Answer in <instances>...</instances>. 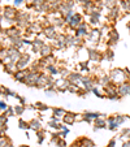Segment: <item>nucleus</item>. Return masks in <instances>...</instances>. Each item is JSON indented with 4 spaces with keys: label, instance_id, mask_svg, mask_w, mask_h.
Returning a JSON list of instances; mask_svg holds the SVG:
<instances>
[{
    "label": "nucleus",
    "instance_id": "f257e3e1",
    "mask_svg": "<svg viewBox=\"0 0 130 147\" xmlns=\"http://www.w3.org/2000/svg\"><path fill=\"white\" fill-rule=\"evenodd\" d=\"M129 70L127 69H121V68H115L112 69L111 72L108 73L109 78H111V82L115 83V85H121V83L126 82L127 81V77H129Z\"/></svg>",
    "mask_w": 130,
    "mask_h": 147
},
{
    "label": "nucleus",
    "instance_id": "f03ea898",
    "mask_svg": "<svg viewBox=\"0 0 130 147\" xmlns=\"http://www.w3.org/2000/svg\"><path fill=\"white\" fill-rule=\"evenodd\" d=\"M42 72H34V70H30L29 69V73L25 78V85L29 87H36V83H38V80H39V76H40Z\"/></svg>",
    "mask_w": 130,
    "mask_h": 147
},
{
    "label": "nucleus",
    "instance_id": "7ed1b4c3",
    "mask_svg": "<svg viewBox=\"0 0 130 147\" xmlns=\"http://www.w3.org/2000/svg\"><path fill=\"white\" fill-rule=\"evenodd\" d=\"M31 61V55L29 52H22V55H21V57H20V60L17 61V67H18V69H28L29 64H30Z\"/></svg>",
    "mask_w": 130,
    "mask_h": 147
},
{
    "label": "nucleus",
    "instance_id": "20e7f679",
    "mask_svg": "<svg viewBox=\"0 0 130 147\" xmlns=\"http://www.w3.org/2000/svg\"><path fill=\"white\" fill-rule=\"evenodd\" d=\"M90 30L91 29H89V24L87 22H82L79 26H78L77 29H75V33H74V35L75 36H78V38H87V35H89V33H90Z\"/></svg>",
    "mask_w": 130,
    "mask_h": 147
},
{
    "label": "nucleus",
    "instance_id": "39448f33",
    "mask_svg": "<svg viewBox=\"0 0 130 147\" xmlns=\"http://www.w3.org/2000/svg\"><path fill=\"white\" fill-rule=\"evenodd\" d=\"M43 35H44L47 39H50V40H56V38H57L59 33L56 31V28H55V26L47 25L46 28H43Z\"/></svg>",
    "mask_w": 130,
    "mask_h": 147
},
{
    "label": "nucleus",
    "instance_id": "423d86ee",
    "mask_svg": "<svg viewBox=\"0 0 130 147\" xmlns=\"http://www.w3.org/2000/svg\"><path fill=\"white\" fill-rule=\"evenodd\" d=\"M82 20H83L82 14H81V13H77V12H75V13H74V16H73L72 18H70L69 21H68V22H67V25L69 26L70 29H73V30H75V29H77L78 26H79L83 22Z\"/></svg>",
    "mask_w": 130,
    "mask_h": 147
},
{
    "label": "nucleus",
    "instance_id": "0eeeda50",
    "mask_svg": "<svg viewBox=\"0 0 130 147\" xmlns=\"http://www.w3.org/2000/svg\"><path fill=\"white\" fill-rule=\"evenodd\" d=\"M17 14H18V11H17L14 7H9V5H7V7H4L3 8V17L4 18H7V20H16V17H17Z\"/></svg>",
    "mask_w": 130,
    "mask_h": 147
},
{
    "label": "nucleus",
    "instance_id": "6e6552de",
    "mask_svg": "<svg viewBox=\"0 0 130 147\" xmlns=\"http://www.w3.org/2000/svg\"><path fill=\"white\" fill-rule=\"evenodd\" d=\"M87 39H89L91 43H94V45H98L100 42V39H102V33H100V30L96 28H92L91 30H90L89 35H87Z\"/></svg>",
    "mask_w": 130,
    "mask_h": 147
},
{
    "label": "nucleus",
    "instance_id": "1a4fd4ad",
    "mask_svg": "<svg viewBox=\"0 0 130 147\" xmlns=\"http://www.w3.org/2000/svg\"><path fill=\"white\" fill-rule=\"evenodd\" d=\"M87 52H89V59L90 61H94V63H100L103 60V53L99 51L94 50V48H87Z\"/></svg>",
    "mask_w": 130,
    "mask_h": 147
},
{
    "label": "nucleus",
    "instance_id": "9d476101",
    "mask_svg": "<svg viewBox=\"0 0 130 147\" xmlns=\"http://www.w3.org/2000/svg\"><path fill=\"white\" fill-rule=\"evenodd\" d=\"M92 124H94V131L100 130V129H108L107 119H104V117H99V119H96Z\"/></svg>",
    "mask_w": 130,
    "mask_h": 147
},
{
    "label": "nucleus",
    "instance_id": "9b49d317",
    "mask_svg": "<svg viewBox=\"0 0 130 147\" xmlns=\"http://www.w3.org/2000/svg\"><path fill=\"white\" fill-rule=\"evenodd\" d=\"M28 73H29V69H21V70H17L16 73L13 74V78H14V81H17V82H21V83H24L25 82V78H26V76H28Z\"/></svg>",
    "mask_w": 130,
    "mask_h": 147
},
{
    "label": "nucleus",
    "instance_id": "f8f14e48",
    "mask_svg": "<svg viewBox=\"0 0 130 147\" xmlns=\"http://www.w3.org/2000/svg\"><path fill=\"white\" fill-rule=\"evenodd\" d=\"M3 68H4V72L8 73V74H12V76L18 70L17 63H7V64H3Z\"/></svg>",
    "mask_w": 130,
    "mask_h": 147
},
{
    "label": "nucleus",
    "instance_id": "ddd939ff",
    "mask_svg": "<svg viewBox=\"0 0 130 147\" xmlns=\"http://www.w3.org/2000/svg\"><path fill=\"white\" fill-rule=\"evenodd\" d=\"M52 51H53L52 45H50V43H46V45L42 47V50H40V52H39V55H40L42 57H47V56L52 55Z\"/></svg>",
    "mask_w": 130,
    "mask_h": 147
},
{
    "label": "nucleus",
    "instance_id": "4468645a",
    "mask_svg": "<svg viewBox=\"0 0 130 147\" xmlns=\"http://www.w3.org/2000/svg\"><path fill=\"white\" fill-rule=\"evenodd\" d=\"M75 122V113L73 112H67V115L63 117V124L64 125H73Z\"/></svg>",
    "mask_w": 130,
    "mask_h": 147
},
{
    "label": "nucleus",
    "instance_id": "2eb2a0df",
    "mask_svg": "<svg viewBox=\"0 0 130 147\" xmlns=\"http://www.w3.org/2000/svg\"><path fill=\"white\" fill-rule=\"evenodd\" d=\"M68 111H65L64 108H57V107H55V108H52V117H56V119L59 120H63V117L67 115Z\"/></svg>",
    "mask_w": 130,
    "mask_h": 147
},
{
    "label": "nucleus",
    "instance_id": "dca6fc26",
    "mask_svg": "<svg viewBox=\"0 0 130 147\" xmlns=\"http://www.w3.org/2000/svg\"><path fill=\"white\" fill-rule=\"evenodd\" d=\"M29 124H30V129H33V130H35V131L42 130V120L40 119H33Z\"/></svg>",
    "mask_w": 130,
    "mask_h": 147
},
{
    "label": "nucleus",
    "instance_id": "f3484780",
    "mask_svg": "<svg viewBox=\"0 0 130 147\" xmlns=\"http://www.w3.org/2000/svg\"><path fill=\"white\" fill-rule=\"evenodd\" d=\"M46 69H47V72H48V74L50 76H56V74H60V69H59L57 67H56L55 64H52V65H48L47 68H46Z\"/></svg>",
    "mask_w": 130,
    "mask_h": 147
},
{
    "label": "nucleus",
    "instance_id": "a211bd4d",
    "mask_svg": "<svg viewBox=\"0 0 130 147\" xmlns=\"http://www.w3.org/2000/svg\"><path fill=\"white\" fill-rule=\"evenodd\" d=\"M103 59H104V60H107V61H112L115 59V52L111 50V48H108V50L103 53Z\"/></svg>",
    "mask_w": 130,
    "mask_h": 147
},
{
    "label": "nucleus",
    "instance_id": "6ab92c4d",
    "mask_svg": "<svg viewBox=\"0 0 130 147\" xmlns=\"http://www.w3.org/2000/svg\"><path fill=\"white\" fill-rule=\"evenodd\" d=\"M100 22V18L99 17H95V16H89V24L92 26V28H96Z\"/></svg>",
    "mask_w": 130,
    "mask_h": 147
},
{
    "label": "nucleus",
    "instance_id": "aec40b11",
    "mask_svg": "<svg viewBox=\"0 0 130 147\" xmlns=\"http://www.w3.org/2000/svg\"><path fill=\"white\" fill-rule=\"evenodd\" d=\"M18 128L22 129V130H29V129H30V124H29L28 121H25V120L20 119V121H18Z\"/></svg>",
    "mask_w": 130,
    "mask_h": 147
},
{
    "label": "nucleus",
    "instance_id": "412c9836",
    "mask_svg": "<svg viewBox=\"0 0 130 147\" xmlns=\"http://www.w3.org/2000/svg\"><path fill=\"white\" fill-rule=\"evenodd\" d=\"M7 57H8V48H0V61L1 63H4V61L7 60Z\"/></svg>",
    "mask_w": 130,
    "mask_h": 147
},
{
    "label": "nucleus",
    "instance_id": "4be33fe9",
    "mask_svg": "<svg viewBox=\"0 0 130 147\" xmlns=\"http://www.w3.org/2000/svg\"><path fill=\"white\" fill-rule=\"evenodd\" d=\"M34 106H35V109H39V111H40V112H44V111H47V109H50V107H48V106H46L44 103H40V102L35 103Z\"/></svg>",
    "mask_w": 130,
    "mask_h": 147
},
{
    "label": "nucleus",
    "instance_id": "5701e85b",
    "mask_svg": "<svg viewBox=\"0 0 130 147\" xmlns=\"http://www.w3.org/2000/svg\"><path fill=\"white\" fill-rule=\"evenodd\" d=\"M13 107H14L16 116H22L24 111H25V106H22V104H18V106H13Z\"/></svg>",
    "mask_w": 130,
    "mask_h": 147
},
{
    "label": "nucleus",
    "instance_id": "b1692460",
    "mask_svg": "<svg viewBox=\"0 0 130 147\" xmlns=\"http://www.w3.org/2000/svg\"><path fill=\"white\" fill-rule=\"evenodd\" d=\"M44 91H46V94H47V96H56L59 92L55 87H48V89H46Z\"/></svg>",
    "mask_w": 130,
    "mask_h": 147
},
{
    "label": "nucleus",
    "instance_id": "393cba45",
    "mask_svg": "<svg viewBox=\"0 0 130 147\" xmlns=\"http://www.w3.org/2000/svg\"><path fill=\"white\" fill-rule=\"evenodd\" d=\"M7 122H8V117L5 116V113H1L0 115V129L7 126Z\"/></svg>",
    "mask_w": 130,
    "mask_h": 147
},
{
    "label": "nucleus",
    "instance_id": "a878e982",
    "mask_svg": "<svg viewBox=\"0 0 130 147\" xmlns=\"http://www.w3.org/2000/svg\"><path fill=\"white\" fill-rule=\"evenodd\" d=\"M4 113H5L7 117H13V116H16V112H14V107H11V106H9L8 108H7V111L4 112Z\"/></svg>",
    "mask_w": 130,
    "mask_h": 147
},
{
    "label": "nucleus",
    "instance_id": "bb28decb",
    "mask_svg": "<svg viewBox=\"0 0 130 147\" xmlns=\"http://www.w3.org/2000/svg\"><path fill=\"white\" fill-rule=\"evenodd\" d=\"M12 142L9 141L7 137H3V138H0V147H8Z\"/></svg>",
    "mask_w": 130,
    "mask_h": 147
},
{
    "label": "nucleus",
    "instance_id": "cd10ccee",
    "mask_svg": "<svg viewBox=\"0 0 130 147\" xmlns=\"http://www.w3.org/2000/svg\"><path fill=\"white\" fill-rule=\"evenodd\" d=\"M36 136H38V144H42L43 141H44V131L43 130L36 131Z\"/></svg>",
    "mask_w": 130,
    "mask_h": 147
},
{
    "label": "nucleus",
    "instance_id": "c85d7f7f",
    "mask_svg": "<svg viewBox=\"0 0 130 147\" xmlns=\"http://www.w3.org/2000/svg\"><path fill=\"white\" fill-rule=\"evenodd\" d=\"M91 92H92V94H94V95H96V96H98V98H105V95H104V94H103V92H102V91H100V90H99V89H98V87H96V86H95V87H94V89H92V91H91Z\"/></svg>",
    "mask_w": 130,
    "mask_h": 147
},
{
    "label": "nucleus",
    "instance_id": "c756f323",
    "mask_svg": "<svg viewBox=\"0 0 130 147\" xmlns=\"http://www.w3.org/2000/svg\"><path fill=\"white\" fill-rule=\"evenodd\" d=\"M8 104H7L4 100H0V112H5L7 108H8Z\"/></svg>",
    "mask_w": 130,
    "mask_h": 147
},
{
    "label": "nucleus",
    "instance_id": "7c9ffc66",
    "mask_svg": "<svg viewBox=\"0 0 130 147\" xmlns=\"http://www.w3.org/2000/svg\"><path fill=\"white\" fill-rule=\"evenodd\" d=\"M56 147H67V143H65V141H64V138H59L57 142H56L55 144Z\"/></svg>",
    "mask_w": 130,
    "mask_h": 147
},
{
    "label": "nucleus",
    "instance_id": "2f4dec72",
    "mask_svg": "<svg viewBox=\"0 0 130 147\" xmlns=\"http://www.w3.org/2000/svg\"><path fill=\"white\" fill-rule=\"evenodd\" d=\"M83 121V113H75V122Z\"/></svg>",
    "mask_w": 130,
    "mask_h": 147
},
{
    "label": "nucleus",
    "instance_id": "473e14b6",
    "mask_svg": "<svg viewBox=\"0 0 130 147\" xmlns=\"http://www.w3.org/2000/svg\"><path fill=\"white\" fill-rule=\"evenodd\" d=\"M107 147H116V139L112 138L111 141H109V143L107 144Z\"/></svg>",
    "mask_w": 130,
    "mask_h": 147
},
{
    "label": "nucleus",
    "instance_id": "72a5a7b5",
    "mask_svg": "<svg viewBox=\"0 0 130 147\" xmlns=\"http://www.w3.org/2000/svg\"><path fill=\"white\" fill-rule=\"evenodd\" d=\"M25 3V0H14V5L18 7V5H22Z\"/></svg>",
    "mask_w": 130,
    "mask_h": 147
},
{
    "label": "nucleus",
    "instance_id": "f704fd0d",
    "mask_svg": "<svg viewBox=\"0 0 130 147\" xmlns=\"http://www.w3.org/2000/svg\"><path fill=\"white\" fill-rule=\"evenodd\" d=\"M121 147H130V139H127V141H125L124 143H122Z\"/></svg>",
    "mask_w": 130,
    "mask_h": 147
},
{
    "label": "nucleus",
    "instance_id": "c9c22d12",
    "mask_svg": "<svg viewBox=\"0 0 130 147\" xmlns=\"http://www.w3.org/2000/svg\"><path fill=\"white\" fill-rule=\"evenodd\" d=\"M3 18H4L3 14H0V25H1V22H3Z\"/></svg>",
    "mask_w": 130,
    "mask_h": 147
},
{
    "label": "nucleus",
    "instance_id": "e433bc0d",
    "mask_svg": "<svg viewBox=\"0 0 130 147\" xmlns=\"http://www.w3.org/2000/svg\"><path fill=\"white\" fill-rule=\"evenodd\" d=\"M25 1H26V3H31V4H33L34 0H25Z\"/></svg>",
    "mask_w": 130,
    "mask_h": 147
},
{
    "label": "nucleus",
    "instance_id": "4c0bfd02",
    "mask_svg": "<svg viewBox=\"0 0 130 147\" xmlns=\"http://www.w3.org/2000/svg\"><path fill=\"white\" fill-rule=\"evenodd\" d=\"M126 26H127V29H129V31H130V21L127 22V25H126Z\"/></svg>",
    "mask_w": 130,
    "mask_h": 147
},
{
    "label": "nucleus",
    "instance_id": "58836bf2",
    "mask_svg": "<svg viewBox=\"0 0 130 147\" xmlns=\"http://www.w3.org/2000/svg\"><path fill=\"white\" fill-rule=\"evenodd\" d=\"M3 33V28H1V25H0V34Z\"/></svg>",
    "mask_w": 130,
    "mask_h": 147
},
{
    "label": "nucleus",
    "instance_id": "ea45409f",
    "mask_svg": "<svg viewBox=\"0 0 130 147\" xmlns=\"http://www.w3.org/2000/svg\"><path fill=\"white\" fill-rule=\"evenodd\" d=\"M20 147H30V146H26V144H22V146H20Z\"/></svg>",
    "mask_w": 130,
    "mask_h": 147
},
{
    "label": "nucleus",
    "instance_id": "a19ab883",
    "mask_svg": "<svg viewBox=\"0 0 130 147\" xmlns=\"http://www.w3.org/2000/svg\"><path fill=\"white\" fill-rule=\"evenodd\" d=\"M8 147H14V146H13V144H12V143H11V144H9V146H8Z\"/></svg>",
    "mask_w": 130,
    "mask_h": 147
}]
</instances>
